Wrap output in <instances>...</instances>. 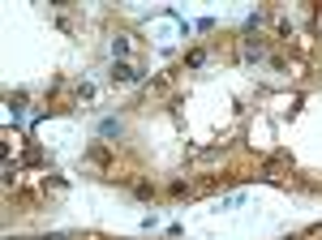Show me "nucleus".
Wrapping results in <instances>:
<instances>
[{
  "mask_svg": "<svg viewBox=\"0 0 322 240\" xmlns=\"http://www.w3.org/2000/svg\"><path fill=\"white\" fill-rule=\"evenodd\" d=\"M99 133H103V137H120V125H116V120H103V125H99Z\"/></svg>",
  "mask_w": 322,
  "mask_h": 240,
  "instance_id": "2",
  "label": "nucleus"
},
{
  "mask_svg": "<svg viewBox=\"0 0 322 240\" xmlns=\"http://www.w3.org/2000/svg\"><path fill=\"white\" fill-rule=\"evenodd\" d=\"M43 240H69V236H64V232H52V236H43Z\"/></svg>",
  "mask_w": 322,
  "mask_h": 240,
  "instance_id": "4",
  "label": "nucleus"
},
{
  "mask_svg": "<svg viewBox=\"0 0 322 240\" xmlns=\"http://www.w3.org/2000/svg\"><path fill=\"white\" fill-rule=\"evenodd\" d=\"M133 77H138V73H133V69H129L125 60H116V64H112V82H133Z\"/></svg>",
  "mask_w": 322,
  "mask_h": 240,
  "instance_id": "1",
  "label": "nucleus"
},
{
  "mask_svg": "<svg viewBox=\"0 0 322 240\" xmlns=\"http://www.w3.org/2000/svg\"><path fill=\"white\" fill-rule=\"evenodd\" d=\"M129 52V39H112V56H125Z\"/></svg>",
  "mask_w": 322,
  "mask_h": 240,
  "instance_id": "3",
  "label": "nucleus"
}]
</instances>
